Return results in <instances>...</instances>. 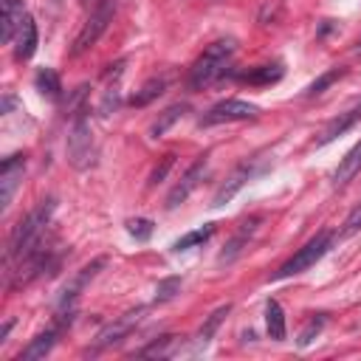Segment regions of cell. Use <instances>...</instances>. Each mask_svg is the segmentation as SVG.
Returning a JSON list of instances; mask_svg holds the SVG:
<instances>
[{
  "instance_id": "6da1fadb",
  "label": "cell",
  "mask_w": 361,
  "mask_h": 361,
  "mask_svg": "<svg viewBox=\"0 0 361 361\" xmlns=\"http://www.w3.org/2000/svg\"><path fill=\"white\" fill-rule=\"evenodd\" d=\"M54 209H56L54 197L39 200V206L31 209V212L14 226V231H11V237H8V251H6V259H8V262L23 259L25 254H31V251L45 240V231H48V226H51Z\"/></svg>"
},
{
  "instance_id": "7a4b0ae2",
  "label": "cell",
  "mask_w": 361,
  "mask_h": 361,
  "mask_svg": "<svg viewBox=\"0 0 361 361\" xmlns=\"http://www.w3.org/2000/svg\"><path fill=\"white\" fill-rule=\"evenodd\" d=\"M237 54V42L234 39H214L189 68V87L192 90H203L209 85H214L220 76L228 73V65Z\"/></svg>"
},
{
  "instance_id": "3957f363",
  "label": "cell",
  "mask_w": 361,
  "mask_h": 361,
  "mask_svg": "<svg viewBox=\"0 0 361 361\" xmlns=\"http://www.w3.org/2000/svg\"><path fill=\"white\" fill-rule=\"evenodd\" d=\"M68 161L76 169H87L96 161V147H93L90 124H87L82 110L73 113V121H71V130H68Z\"/></svg>"
},
{
  "instance_id": "277c9868",
  "label": "cell",
  "mask_w": 361,
  "mask_h": 361,
  "mask_svg": "<svg viewBox=\"0 0 361 361\" xmlns=\"http://www.w3.org/2000/svg\"><path fill=\"white\" fill-rule=\"evenodd\" d=\"M330 243H333V234H330V231H319V234H316L313 240H307L288 262L279 265V271L274 274V279H288V276H296V274L313 268V265L324 257V251L330 248Z\"/></svg>"
},
{
  "instance_id": "5b68a950",
  "label": "cell",
  "mask_w": 361,
  "mask_h": 361,
  "mask_svg": "<svg viewBox=\"0 0 361 361\" xmlns=\"http://www.w3.org/2000/svg\"><path fill=\"white\" fill-rule=\"evenodd\" d=\"M113 14H116V0H102V3H99V6L90 11V17L85 20L82 31L76 34L73 48H71V56H79V54L90 51V48L99 42V37L107 31V25H110Z\"/></svg>"
},
{
  "instance_id": "8992f818",
  "label": "cell",
  "mask_w": 361,
  "mask_h": 361,
  "mask_svg": "<svg viewBox=\"0 0 361 361\" xmlns=\"http://www.w3.org/2000/svg\"><path fill=\"white\" fill-rule=\"evenodd\" d=\"M71 322H73V310H56L54 322L25 344V350L20 353V361H39V358H45V355L54 350V344L59 341L62 330H65Z\"/></svg>"
},
{
  "instance_id": "52a82bcc",
  "label": "cell",
  "mask_w": 361,
  "mask_h": 361,
  "mask_svg": "<svg viewBox=\"0 0 361 361\" xmlns=\"http://www.w3.org/2000/svg\"><path fill=\"white\" fill-rule=\"evenodd\" d=\"M259 107L243 99H223L217 104H212L203 116H200V127H212V124H223V121H248L257 118Z\"/></svg>"
},
{
  "instance_id": "ba28073f",
  "label": "cell",
  "mask_w": 361,
  "mask_h": 361,
  "mask_svg": "<svg viewBox=\"0 0 361 361\" xmlns=\"http://www.w3.org/2000/svg\"><path fill=\"white\" fill-rule=\"evenodd\" d=\"M104 257H99V259H93V262H87L85 268H79L62 288H59V296H56V310H73V305H76V299L82 296V290L87 288V282L99 274V268H104Z\"/></svg>"
},
{
  "instance_id": "9c48e42d",
  "label": "cell",
  "mask_w": 361,
  "mask_h": 361,
  "mask_svg": "<svg viewBox=\"0 0 361 361\" xmlns=\"http://www.w3.org/2000/svg\"><path fill=\"white\" fill-rule=\"evenodd\" d=\"M141 316H144V307H135V310H127V313L116 316L110 324H104V327L99 330L96 347L104 350V347H113V344H118L121 338H127V336L135 330V324L141 322Z\"/></svg>"
},
{
  "instance_id": "30bf717a",
  "label": "cell",
  "mask_w": 361,
  "mask_h": 361,
  "mask_svg": "<svg viewBox=\"0 0 361 361\" xmlns=\"http://www.w3.org/2000/svg\"><path fill=\"white\" fill-rule=\"evenodd\" d=\"M257 172H259L257 158L243 161V164H240V166H237V169H234V172L226 178V183L217 189V195H214L212 206H214V209H220L223 203H228V200H231V197H234V195H237V192H240V189H243V186H245V183H248V180H251Z\"/></svg>"
},
{
  "instance_id": "8fae6325",
  "label": "cell",
  "mask_w": 361,
  "mask_h": 361,
  "mask_svg": "<svg viewBox=\"0 0 361 361\" xmlns=\"http://www.w3.org/2000/svg\"><path fill=\"white\" fill-rule=\"evenodd\" d=\"M206 164H209V158L206 155H200L183 175H180V180L172 186V192L166 195V209H178L195 189H197V183L203 180V172H206Z\"/></svg>"
},
{
  "instance_id": "7c38bea8",
  "label": "cell",
  "mask_w": 361,
  "mask_h": 361,
  "mask_svg": "<svg viewBox=\"0 0 361 361\" xmlns=\"http://www.w3.org/2000/svg\"><path fill=\"white\" fill-rule=\"evenodd\" d=\"M23 172H25V155H11L3 161L0 166V209L3 212L11 206V197L23 180Z\"/></svg>"
},
{
  "instance_id": "4fadbf2b",
  "label": "cell",
  "mask_w": 361,
  "mask_h": 361,
  "mask_svg": "<svg viewBox=\"0 0 361 361\" xmlns=\"http://www.w3.org/2000/svg\"><path fill=\"white\" fill-rule=\"evenodd\" d=\"M23 20H25L23 0H0V42L3 45L14 42Z\"/></svg>"
},
{
  "instance_id": "5bb4252c",
  "label": "cell",
  "mask_w": 361,
  "mask_h": 361,
  "mask_svg": "<svg viewBox=\"0 0 361 361\" xmlns=\"http://www.w3.org/2000/svg\"><path fill=\"white\" fill-rule=\"evenodd\" d=\"M259 223H262V217L259 214H254V217H248V220H243L240 223V228L231 234V240L226 243V248L220 251V262H231L245 245H248V240L257 234V228H259Z\"/></svg>"
},
{
  "instance_id": "9a60e30c",
  "label": "cell",
  "mask_w": 361,
  "mask_h": 361,
  "mask_svg": "<svg viewBox=\"0 0 361 361\" xmlns=\"http://www.w3.org/2000/svg\"><path fill=\"white\" fill-rule=\"evenodd\" d=\"M37 42H39L37 23L25 14V20H23V25H20L17 37H14V59H17V62L31 59V56H34V51H37Z\"/></svg>"
},
{
  "instance_id": "2e32d148",
  "label": "cell",
  "mask_w": 361,
  "mask_h": 361,
  "mask_svg": "<svg viewBox=\"0 0 361 361\" xmlns=\"http://www.w3.org/2000/svg\"><path fill=\"white\" fill-rule=\"evenodd\" d=\"M358 169H361V141H355L353 149L338 161V169L333 172V186L350 183V180L358 175Z\"/></svg>"
},
{
  "instance_id": "e0dca14e",
  "label": "cell",
  "mask_w": 361,
  "mask_h": 361,
  "mask_svg": "<svg viewBox=\"0 0 361 361\" xmlns=\"http://www.w3.org/2000/svg\"><path fill=\"white\" fill-rule=\"evenodd\" d=\"M164 90H166V76H152V79H147V82L130 96V104H133V107H147V104L155 102Z\"/></svg>"
},
{
  "instance_id": "ac0fdd59",
  "label": "cell",
  "mask_w": 361,
  "mask_h": 361,
  "mask_svg": "<svg viewBox=\"0 0 361 361\" xmlns=\"http://www.w3.org/2000/svg\"><path fill=\"white\" fill-rule=\"evenodd\" d=\"M265 327H268V336L274 341L285 338V310H282V305L276 299L265 302Z\"/></svg>"
},
{
  "instance_id": "d6986e66",
  "label": "cell",
  "mask_w": 361,
  "mask_h": 361,
  "mask_svg": "<svg viewBox=\"0 0 361 361\" xmlns=\"http://www.w3.org/2000/svg\"><path fill=\"white\" fill-rule=\"evenodd\" d=\"M282 73H285L282 65H257V68L240 73V79L248 82V85H274V82L282 79Z\"/></svg>"
},
{
  "instance_id": "ffe728a7",
  "label": "cell",
  "mask_w": 361,
  "mask_h": 361,
  "mask_svg": "<svg viewBox=\"0 0 361 361\" xmlns=\"http://www.w3.org/2000/svg\"><path fill=\"white\" fill-rule=\"evenodd\" d=\"M183 113H186V104H180V102H178V104H169V107H166L164 113H158V118L149 124V138H161Z\"/></svg>"
},
{
  "instance_id": "44dd1931",
  "label": "cell",
  "mask_w": 361,
  "mask_h": 361,
  "mask_svg": "<svg viewBox=\"0 0 361 361\" xmlns=\"http://www.w3.org/2000/svg\"><path fill=\"white\" fill-rule=\"evenodd\" d=\"M34 85H37V90H39L42 96H48V99H56L59 90H62V82H59V76H56L54 68H39L37 76H34Z\"/></svg>"
},
{
  "instance_id": "7402d4cb",
  "label": "cell",
  "mask_w": 361,
  "mask_h": 361,
  "mask_svg": "<svg viewBox=\"0 0 361 361\" xmlns=\"http://www.w3.org/2000/svg\"><path fill=\"white\" fill-rule=\"evenodd\" d=\"M212 234H214V226H212V223H206L203 228H195V231L183 234L180 240H175V243H172V251H189V248H195V245H203Z\"/></svg>"
},
{
  "instance_id": "603a6c76",
  "label": "cell",
  "mask_w": 361,
  "mask_h": 361,
  "mask_svg": "<svg viewBox=\"0 0 361 361\" xmlns=\"http://www.w3.org/2000/svg\"><path fill=\"white\" fill-rule=\"evenodd\" d=\"M175 338H178V336H161V338L149 341L147 347H141L135 355H141V358H164V355H169V353H172Z\"/></svg>"
},
{
  "instance_id": "cb8c5ba5",
  "label": "cell",
  "mask_w": 361,
  "mask_h": 361,
  "mask_svg": "<svg viewBox=\"0 0 361 361\" xmlns=\"http://www.w3.org/2000/svg\"><path fill=\"white\" fill-rule=\"evenodd\" d=\"M228 310H231V305H220V307L206 319V324H203V327H200V333H197V341H200V344H206V341L214 336V330H217V327H220V322L228 316Z\"/></svg>"
},
{
  "instance_id": "d4e9b609",
  "label": "cell",
  "mask_w": 361,
  "mask_h": 361,
  "mask_svg": "<svg viewBox=\"0 0 361 361\" xmlns=\"http://www.w3.org/2000/svg\"><path fill=\"white\" fill-rule=\"evenodd\" d=\"M324 322H327V319H324V313H316V316H310V319L305 322V327L299 330V338H296V344H299V347H307V344H310V341H313V338L322 333Z\"/></svg>"
},
{
  "instance_id": "484cf974",
  "label": "cell",
  "mask_w": 361,
  "mask_h": 361,
  "mask_svg": "<svg viewBox=\"0 0 361 361\" xmlns=\"http://www.w3.org/2000/svg\"><path fill=\"white\" fill-rule=\"evenodd\" d=\"M175 293H180V276H166L155 285V302H169Z\"/></svg>"
},
{
  "instance_id": "4316f807",
  "label": "cell",
  "mask_w": 361,
  "mask_h": 361,
  "mask_svg": "<svg viewBox=\"0 0 361 361\" xmlns=\"http://www.w3.org/2000/svg\"><path fill=\"white\" fill-rule=\"evenodd\" d=\"M127 231L135 237V240H149L152 237V220H147V217H133V220H127Z\"/></svg>"
},
{
  "instance_id": "83f0119b",
  "label": "cell",
  "mask_w": 361,
  "mask_h": 361,
  "mask_svg": "<svg viewBox=\"0 0 361 361\" xmlns=\"http://www.w3.org/2000/svg\"><path fill=\"white\" fill-rule=\"evenodd\" d=\"M341 73H344L341 68H333V71L322 73V76H319V79H316V82H313V85H310V87L305 90V96H319V93H322L324 87H330V85H333V82H336V79H338Z\"/></svg>"
},
{
  "instance_id": "f1b7e54d",
  "label": "cell",
  "mask_w": 361,
  "mask_h": 361,
  "mask_svg": "<svg viewBox=\"0 0 361 361\" xmlns=\"http://www.w3.org/2000/svg\"><path fill=\"white\" fill-rule=\"evenodd\" d=\"M172 164H175V155H172V152H166V155L161 158V164L152 169V175H149V186H158V183L166 178V172H169V166H172Z\"/></svg>"
},
{
  "instance_id": "f546056e",
  "label": "cell",
  "mask_w": 361,
  "mask_h": 361,
  "mask_svg": "<svg viewBox=\"0 0 361 361\" xmlns=\"http://www.w3.org/2000/svg\"><path fill=\"white\" fill-rule=\"evenodd\" d=\"M361 228V203L347 214V220H344V228H341V234L344 237H350V234H355Z\"/></svg>"
},
{
  "instance_id": "4dcf8cb0",
  "label": "cell",
  "mask_w": 361,
  "mask_h": 361,
  "mask_svg": "<svg viewBox=\"0 0 361 361\" xmlns=\"http://www.w3.org/2000/svg\"><path fill=\"white\" fill-rule=\"evenodd\" d=\"M11 327H14V322H6V324H3V330H0V344H6V336H8Z\"/></svg>"
},
{
  "instance_id": "1f68e13d",
  "label": "cell",
  "mask_w": 361,
  "mask_h": 361,
  "mask_svg": "<svg viewBox=\"0 0 361 361\" xmlns=\"http://www.w3.org/2000/svg\"><path fill=\"white\" fill-rule=\"evenodd\" d=\"M353 116H355V118H361V102H358V104L353 107Z\"/></svg>"
},
{
  "instance_id": "d6a6232c",
  "label": "cell",
  "mask_w": 361,
  "mask_h": 361,
  "mask_svg": "<svg viewBox=\"0 0 361 361\" xmlns=\"http://www.w3.org/2000/svg\"><path fill=\"white\" fill-rule=\"evenodd\" d=\"M355 54H358V56H361V39H358V48H355Z\"/></svg>"
}]
</instances>
